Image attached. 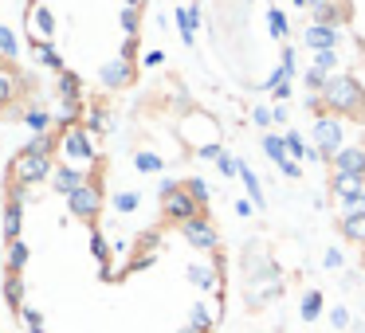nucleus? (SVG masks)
I'll return each instance as SVG.
<instances>
[{
  "label": "nucleus",
  "instance_id": "nucleus-1",
  "mask_svg": "<svg viewBox=\"0 0 365 333\" xmlns=\"http://www.w3.org/2000/svg\"><path fill=\"white\" fill-rule=\"evenodd\" d=\"M357 95H361V90H357V83L346 79V75L326 83V102H330L334 110H357Z\"/></svg>",
  "mask_w": 365,
  "mask_h": 333
},
{
  "label": "nucleus",
  "instance_id": "nucleus-3",
  "mask_svg": "<svg viewBox=\"0 0 365 333\" xmlns=\"http://www.w3.org/2000/svg\"><path fill=\"white\" fill-rule=\"evenodd\" d=\"M307 40H310V48H330L334 36H330V28H314V36H307Z\"/></svg>",
  "mask_w": 365,
  "mask_h": 333
},
{
  "label": "nucleus",
  "instance_id": "nucleus-2",
  "mask_svg": "<svg viewBox=\"0 0 365 333\" xmlns=\"http://www.w3.org/2000/svg\"><path fill=\"white\" fill-rule=\"evenodd\" d=\"M341 231H346L349 239H357V243H365V212H354L341 220Z\"/></svg>",
  "mask_w": 365,
  "mask_h": 333
}]
</instances>
